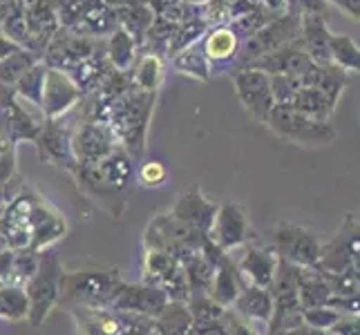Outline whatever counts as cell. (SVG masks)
Here are the masks:
<instances>
[{
    "mask_svg": "<svg viewBox=\"0 0 360 335\" xmlns=\"http://www.w3.org/2000/svg\"><path fill=\"white\" fill-rule=\"evenodd\" d=\"M184 3L188 7H193V9H200V7H204L208 3V0H184Z\"/></svg>",
    "mask_w": 360,
    "mask_h": 335,
    "instance_id": "cell-54",
    "label": "cell"
},
{
    "mask_svg": "<svg viewBox=\"0 0 360 335\" xmlns=\"http://www.w3.org/2000/svg\"><path fill=\"white\" fill-rule=\"evenodd\" d=\"M143 282L159 287L168 295V300L186 302L191 295V284L181 259L159 248H143Z\"/></svg>",
    "mask_w": 360,
    "mask_h": 335,
    "instance_id": "cell-9",
    "label": "cell"
},
{
    "mask_svg": "<svg viewBox=\"0 0 360 335\" xmlns=\"http://www.w3.org/2000/svg\"><path fill=\"white\" fill-rule=\"evenodd\" d=\"M204 237L206 235L202 230L177 219L172 213H159L148 221L141 242L143 248H159V251H168L184 259L186 255L200 251Z\"/></svg>",
    "mask_w": 360,
    "mask_h": 335,
    "instance_id": "cell-5",
    "label": "cell"
},
{
    "mask_svg": "<svg viewBox=\"0 0 360 335\" xmlns=\"http://www.w3.org/2000/svg\"><path fill=\"white\" fill-rule=\"evenodd\" d=\"M83 101V92L68 72L49 67L45 72L43 83V98H41V112L43 119H60L74 112L79 103Z\"/></svg>",
    "mask_w": 360,
    "mask_h": 335,
    "instance_id": "cell-17",
    "label": "cell"
},
{
    "mask_svg": "<svg viewBox=\"0 0 360 335\" xmlns=\"http://www.w3.org/2000/svg\"><path fill=\"white\" fill-rule=\"evenodd\" d=\"M130 74L134 88L146 92H159L161 85H164V74H166L164 56L155 52H141Z\"/></svg>",
    "mask_w": 360,
    "mask_h": 335,
    "instance_id": "cell-31",
    "label": "cell"
},
{
    "mask_svg": "<svg viewBox=\"0 0 360 335\" xmlns=\"http://www.w3.org/2000/svg\"><path fill=\"white\" fill-rule=\"evenodd\" d=\"M70 232L68 219L32 185L20 183L0 208V235L9 251H45Z\"/></svg>",
    "mask_w": 360,
    "mask_h": 335,
    "instance_id": "cell-1",
    "label": "cell"
},
{
    "mask_svg": "<svg viewBox=\"0 0 360 335\" xmlns=\"http://www.w3.org/2000/svg\"><path fill=\"white\" fill-rule=\"evenodd\" d=\"M41 56L27 47L16 49L14 54L0 58V88H14V83L27 72Z\"/></svg>",
    "mask_w": 360,
    "mask_h": 335,
    "instance_id": "cell-37",
    "label": "cell"
},
{
    "mask_svg": "<svg viewBox=\"0 0 360 335\" xmlns=\"http://www.w3.org/2000/svg\"><path fill=\"white\" fill-rule=\"evenodd\" d=\"M291 5L300 11H314V14H325L327 16V5L325 0H291Z\"/></svg>",
    "mask_w": 360,
    "mask_h": 335,
    "instance_id": "cell-49",
    "label": "cell"
},
{
    "mask_svg": "<svg viewBox=\"0 0 360 335\" xmlns=\"http://www.w3.org/2000/svg\"><path fill=\"white\" fill-rule=\"evenodd\" d=\"M269 81L276 103H289L295 92L304 88V81L297 74H269Z\"/></svg>",
    "mask_w": 360,
    "mask_h": 335,
    "instance_id": "cell-43",
    "label": "cell"
},
{
    "mask_svg": "<svg viewBox=\"0 0 360 335\" xmlns=\"http://www.w3.org/2000/svg\"><path fill=\"white\" fill-rule=\"evenodd\" d=\"M11 257H14V251H9V248L0 251V287L11 277Z\"/></svg>",
    "mask_w": 360,
    "mask_h": 335,
    "instance_id": "cell-50",
    "label": "cell"
},
{
    "mask_svg": "<svg viewBox=\"0 0 360 335\" xmlns=\"http://www.w3.org/2000/svg\"><path fill=\"white\" fill-rule=\"evenodd\" d=\"M45 72L47 65L39 58L36 63L22 74V77L14 83V94L22 101H27L36 107H41V98H43V83H45Z\"/></svg>",
    "mask_w": 360,
    "mask_h": 335,
    "instance_id": "cell-38",
    "label": "cell"
},
{
    "mask_svg": "<svg viewBox=\"0 0 360 335\" xmlns=\"http://www.w3.org/2000/svg\"><path fill=\"white\" fill-rule=\"evenodd\" d=\"M119 145L112 128L105 121L79 117L72 123V152L77 166H96Z\"/></svg>",
    "mask_w": 360,
    "mask_h": 335,
    "instance_id": "cell-8",
    "label": "cell"
},
{
    "mask_svg": "<svg viewBox=\"0 0 360 335\" xmlns=\"http://www.w3.org/2000/svg\"><path fill=\"white\" fill-rule=\"evenodd\" d=\"M101 5H103V0H56V14H58L60 27L74 29L79 22H83Z\"/></svg>",
    "mask_w": 360,
    "mask_h": 335,
    "instance_id": "cell-41",
    "label": "cell"
},
{
    "mask_svg": "<svg viewBox=\"0 0 360 335\" xmlns=\"http://www.w3.org/2000/svg\"><path fill=\"white\" fill-rule=\"evenodd\" d=\"M186 277H188L191 291H210V284H213L215 275V266L208 262L202 251H195L191 255H186L181 259Z\"/></svg>",
    "mask_w": 360,
    "mask_h": 335,
    "instance_id": "cell-39",
    "label": "cell"
},
{
    "mask_svg": "<svg viewBox=\"0 0 360 335\" xmlns=\"http://www.w3.org/2000/svg\"><path fill=\"white\" fill-rule=\"evenodd\" d=\"M63 262L60 257L45 248L39 253V266L36 272L25 284L30 295V317L27 322L32 327H41L43 322L52 315V311L58 306V291H60V275H63Z\"/></svg>",
    "mask_w": 360,
    "mask_h": 335,
    "instance_id": "cell-4",
    "label": "cell"
},
{
    "mask_svg": "<svg viewBox=\"0 0 360 335\" xmlns=\"http://www.w3.org/2000/svg\"><path fill=\"white\" fill-rule=\"evenodd\" d=\"M134 181H139L143 188H159L168 181V168L161 161H143V164L136 166V177Z\"/></svg>",
    "mask_w": 360,
    "mask_h": 335,
    "instance_id": "cell-45",
    "label": "cell"
},
{
    "mask_svg": "<svg viewBox=\"0 0 360 335\" xmlns=\"http://www.w3.org/2000/svg\"><path fill=\"white\" fill-rule=\"evenodd\" d=\"M233 83H235V92H238L242 105L246 112L251 114L255 121L264 123L269 112L276 105V98L271 92V81L269 74L259 67H235L233 70Z\"/></svg>",
    "mask_w": 360,
    "mask_h": 335,
    "instance_id": "cell-11",
    "label": "cell"
},
{
    "mask_svg": "<svg viewBox=\"0 0 360 335\" xmlns=\"http://www.w3.org/2000/svg\"><path fill=\"white\" fill-rule=\"evenodd\" d=\"M5 248H7L5 246V239H3V235H0V251H5Z\"/></svg>",
    "mask_w": 360,
    "mask_h": 335,
    "instance_id": "cell-55",
    "label": "cell"
},
{
    "mask_svg": "<svg viewBox=\"0 0 360 335\" xmlns=\"http://www.w3.org/2000/svg\"><path fill=\"white\" fill-rule=\"evenodd\" d=\"M217 208H219V204L206 199V195L202 192V188L195 183V185H191L188 190H184L177 197L175 204H172V208H170V213L175 215L177 219L191 223L193 228L208 235L210 226H213V221H215Z\"/></svg>",
    "mask_w": 360,
    "mask_h": 335,
    "instance_id": "cell-22",
    "label": "cell"
},
{
    "mask_svg": "<svg viewBox=\"0 0 360 335\" xmlns=\"http://www.w3.org/2000/svg\"><path fill=\"white\" fill-rule=\"evenodd\" d=\"M7 136L0 132V208L22 183L18 175V152Z\"/></svg>",
    "mask_w": 360,
    "mask_h": 335,
    "instance_id": "cell-33",
    "label": "cell"
},
{
    "mask_svg": "<svg viewBox=\"0 0 360 335\" xmlns=\"http://www.w3.org/2000/svg\"><path fill=\"white\" fill-rule=\"evenodd\" d=\"M101 43L103 41H98V39H90V36L58 27V32L52 36V41L43 49L41 60L49 67L70 72L72 67H77L81 60L88 58Z\"/></svg>",
    "mask_w": 360,
    "mask_h": 335,
    "instance_id": "cell-14",
    "label": "cell"
},
{
    "mask_svg": "<svg viewBox=\"0 0 360 335\" xmlns=\"http://www.w3.org/2000/svg\"><path fill=\"white\" fill-rule=\"evenodd\" d=\"M157 94L159 92H146L132 85L126 94L110 103L108 126L112 128L119 145L126 147L134 161L146 155L148 130H150L153 112L157 105Z\"/></svg>",
    "mask_w": 360,
    "mask_h": 335,
    "instance_id": "cell-2",
    "label": "cell"
},
{
    "mask_svg": "<svg viewBox=\"0 0 360 335\" xmlns=\"http://www.w3.org/2000/svg\"><path fill=\"white\" fill-rule=\"evenodd\" d=\"M193 313L186 302L168 300L161 313L155 317L157 335H188L193 329Z\"/></svg>",
    "mask_w": 360,
    "mask_h": 335,
    "instance_id": "cell-32",
    "label": "cell"
},
{
    "mask_svg": "<svg viewBox=\"0 0 360 335\" xmlns=\"http://www.w3.org/2000/svg\"><path fill=\"white\" fill-rule=\"evenodd\" d=\"M329 52L331 60L345 72H360V47L345 34L329 32Z\"/></svg>",
    "mask_w": 360,
    "mask_h": 335,
    "instance_id": "cell-40",
    "label": "cell"
},
{
    "mask_svg": "<svg viewBox=\"0 0 360 335\" xmlns=\"http://www.w3.org/2000/svg\"><path fill=\"white\" fill-rule=\"evenodd\" d=\"M193 335H226L224 327H221V320H208V322H195L193 329H191Z\"/></svg>",
    "mask_w": 360,
    "mask_h": 335,
    "instance_id": "cell-48",
    "label": "cell"
},
{
    "mask_svg": "<svg viewBox=\"0 0 360 335\" xmlns=\"http://www.w3.org/2000/svg\"><path fill=\"white\" fill-rule=\"evenodd\" d=\"M300 16H302V11L291 5L287 14L269 20L262 29H257L255 34L248 36V39H244L235 67H244L251 63V60L273 52V49H280L297 39H302Z\"/></svg>",
    "mask_w": 360,
    "mask_h": 335,
    "instance_id": "cell-7",
    "label": "cell"
},
{
    "mask_svg": "<svg viewBox=\"0 0 360 335\" xmlns=\"http://www.w3.org/2000/svg\"><path fill=\"white\" fill-rule=\"evenodd\" d=\"M273 248L280 257L297 266H316L322 253V246L311 230L287 221L278 223L273 230Z\"/></svg>",
    "mask_w": 360,
    "mask_h": 335,
    "instance_id": "cell-16",
    "label": "cell"
},
{
    "mask_svg": "<svg viewBox=\"0 0 360 335\" xmlns=\"http://www.w3.org/2000/svg\"><path fill=\"white\" fill-rule=\"evenodd\" d=\"M34 143L43 164L56 166L70 172V175L77 168V159L72 152V123L68 121V117L43 119V128Z\"/></svg>",
    "mask_w": 360,
    "mask_h": 335,
    "instance_id": "cell-10",
    "label": "cell"
},
{
    "mask_svg": "<svg viewBox=\"0 0 360 335\" xmlns=\"http://www.w3.org/2000/svg\"><path fill=\"white\" fill-rule=\"evenodd\" d=\"M103 49H105V56L110 60V65H112L115 70H123V72H130L132 65L136 63V58H139V54H141L139 41H136L134 36L123 27H117L112 34L105 36Z\"/></svg>",
    "mask_w": 360,
    "mask_h": 335,
    "instance_id": "cell-27",
    "label": "cell"
},
{
    "mask_svg": "<svg viewBox=\"0 0 360 335\" xmlns=\"http://www.w3.org/2000/svg\"><path fill=\"white\" fill-rule=\"evenodd\" d=\"M248 65L264 70L266 74H297V77H304L318 63L307 54V49L302 47V39H297L289 45L273 49V52L251 60Z\"/></svg>",
    "mask_w": 360,
    "mask_h": 335,
    "instance_id": "cell-21",
    "label": "cell"
},
{
    "mask_svg": "<svg viewBox=\"0 0 360 335\" xmlns=\"http://www.w3.org/2000/svg\"><path fill=\"white\" fill-rule=\"evenodd\" d=\"M136 3H146V0H103V5H108L110 9H121V7H128V5H136Z\"/></svg>",
    "mask_w": 360,
    "mask_h": 335,
    "instance_id": "cell-53",
    "label": "cell"
},
{
    "mask_svg": "<svg viewBox=\"0 0 360 335\" xmlns=\"http://www.w3.org/2000/svg\"><path fill=\"white\" fill-rule=\"evenodd\" d=\"M208 237L219 248H224L226 253L235 251V248H240L246 242H251L253 228H251V221L246 217L244 206L235 204V202L221 204L217 208L213 226L208 230Z\"/></svg>",
    "mask_w": 360,
    "mask_h": 335,
    "instance_id": "cell-19",
    "label": "cell"
},
{
    "mask_svg": "<svg viewBox=\"0 0 360 335\" xmlns=\"http://www.w3.org/2000/svg\"><path fill=\"white\" fill-rule=\"evenodd\" d=\"M302 27V47L318 65L333 63L329 52V29L325 14H314V11H302L300 16Z\"/></svg>",
    "mask_w": 360,
    "mask_h": 335,
    "instance_id": "cell-24",
    "label": "cell"
},
{
    "mask_svg": "<svg viewBox=\"0 0 360 335\" xmlns=\"http://www.w3.org/2000/svg\"><path fill=\"white\" fill-rule=\"evenodd\" d=\"M112 70L110 65V60L105 56V49H103V43L98 45L94 52L81 60L77 67H72L68 74L74 79V83L79 85V90L83 92V96H90L98 90V85L103 83V79L108 77V72Z\"/></svg>",
    "mask_w": 360,
    "mask_h": 335,
    "instance_id": "cell-26",
    "label": "cell"
},
{
    "mask_svg": "<svg viewBox=\"0 0 360 335\" xmlns=\"http://www.w3.org/2000/svg\"><path fill=\"white\" fill-rule=\"evenodd\" d=\"M333 5H338L345 14H349L360 20V0H331Z\"/></svg>",
    "mask_w": 360,
    "mask_h": 335,
    "instance_id": "cell-51",
    "label": "cell"
},
{
    "mask_svg": "<svg viewBox=\"0 0 360 335\" xmlns=\"http://www.w3.org/2000/svg\"><path fill=\"white\" fill-rule=\"evenodd\" d=\"M121 324V335H153L155 333V317L141 313H123L115 311Z\"/></svg>",
    "mask_w": 360,
    "mask_h": 335,
    "instance_id": "cell-47",
    "label": "cell"
},
{
    "mask_svg": "<svg viewBox=\"0 0 360 335\" xmlns=\"http://www.w3.org/2000/svg\"><path fill=\"white\" fill-rule=\"evenodd\" d=\"M65 313L72 315L77 333L81 335H121L119 317L112 308L105 306H68Z\"/></svg>",
    "mask_w": 360,
    "mask_h": 335,
    "instance_id": "cell-23",
    "label": "cell"
},
{
    "mask_svg": "<svg viewBox=\"0 0 360 335\" xmlns=\"http://www.w3.org/2000/svg\"><path fill=\"white\" fill-rule=\"evenodd\" d=\"M229 255L233 257L235 268H238L244 284H255V287L271 289L273 277H276V270H278V259H280L276 248L246 242L240 248L231 251Z\"/></svg>",
    "mask_w": 360,
    "mask_h": 335,
    "instance_id": "cell-13",
    "label": "cell"
},
{
    "mask_svg": "<svg viewBox=\"0 0 360 335\" xmlns=\"http://www.w3.org/2000/svg\"><path fill=\"white\" fill-rule=\"evenodd\" d=\"M30 317V295L22 284L7 282L0 287V320L22 322Z\"/></svg>",
    "mask_w": 360,
    "mask_h": 335,
    "instance_id": "cell-36",
    "label": "cell"
},
{
    "mask_svg": "<svg viewBox=\"0 0 360 335\" xmlns=\"http://www.w3.org/2000/svg\"><path fill=\"white\" fill-rule=\"evenodd\" d=\"M115 16H117L119 27L130 32L134 39L139 41V47H141L143 36H146L148 27L153 25L157 14H155V9L150 5V0H146V3H136V5H128V7L115 9Z\"/></svg>",
    "mask_w": 360,
    "mask_h": 335,
    "instance_id": "cell-35",
    "label": "cell"
},
{
    "mask_svg": "<svg viewBox=\"0 0 360 335\" xmlns=\"http://www.w3.org/2000/svg\"><path fill=\"white\" fill-rule=\"evenodd\" d=\"M244 43V36L235 25H219V27H208L206 34L202 36V49L206 58L210 60L213 74L235 70L238 63L240 47Z\"/></svg>",
    "mask_w": 360,
    "mask_h": 335,
    "instance_id": "cell-20",
    "label": "cell"
},
{
    "mask_svg": "<svg viewBox=\"0 0 360 335\" xmlns=\"http://www.w3.org/2000/svg\"><path fill=\"white\" fill-rule=\"evenodd\" d=\"M72 177L85 199L105 210L110 217L121 219V215L126 213V190L115 188L101 175L98 166H77L72 170Z\"/></svg>",
    "mask_w": 360,
    "mask_h": 335,
    "instance_id": "cell-12",
    "label": "cell"
},
{
    "mask_svg": "<svg viewBox=\"0 0 360 335\" xmlns=\"http://www.w3.org/2000/svg\"><path fill=\"white\" fill-rule=\"evenodd\" d=\"M96 166H98V170H101V175L119 190L128 192V188L134 183L136 164H134V157L123 145H117L115 150Z\"/></svg>",
    "mask_w": 360,
    "mask_h": 335,
    "instance_id": "cell-28",
    "label": "cell"
},
{
    "mask_svg": "<svg viewBox=\"0 0 360 335\" xmlns=\"http://www.w3.org/2000/svg\"><path fill=\"white\" fill-rule=\"evenodd\" d=\"M240 315L251 320L253 324H262L269 329V322L273 315V295L269 289L255 287V284H244L240 295L231 304Z\"/></svg>",
    "mask_w": 360,
    "mask_h": 335,
    "instance_id": "cell-25",
    "label": "cell"
},
{
    "mask_svg": "<svg viewBox=\"0 0 360 335\" xmlns=\"http://www.w3.org/2000/svg\"><path fill=\"white\" fill-rule=\"evenodd\" d=\"M170 60H172L175 72L184 74V77H188L193 81L208 83L210 77H213V67H210V60L206 58L204 49H202V41L179 49L177 54L170 56Z\"/></svg>",
    "mask_w": 360,
    "mask_h": 335,
    "instance_id": "cell-30",
    "label": "cell"
},
{
    "mask_svg": "<svg viewBox=\"0 0 360 335\" xmlns=\"http://www.w3.org/2000/svg\"><path fill=\"white\" fill-rule=\"evenodd\" d=\"M266 126L278 136L302 145H327L336 139V130L329 121H318L287 103H276L266 117Z\"/></svg>",
    "mask_w": 360,
    "mask_h": 335,
    "instance_id": "cell-6",
    "label": "cell"
},
{
    "mask_svg": "<svg viewBox=\"0 0 360 335\" xmlns=\"http://www.w3.org/2000/svg\"><path fill=\"white\" fill-rule=\"evenodd\" d=\"M43 128V119L39 121L32 117V112L22 105V98H18L11 88H0V132L7 139L18 143H34Z\"/></svg>",
    "mask_w": 360,
    "mask_h": 335,
    "instance_id": "cell-15",
    "label": "cell"
},
{
    "mask_svg": "<svg viewBox=\"0 0 360 335\" xmlns=\"http://www.w3.org/2000/svg\"><path fill=\"white\" fill-rule=\"evenodd\" d=\"M340 317V311L331 306H311V308H302V320L304 327H314V331H331V327L336 324Z\"/></svg>",
    "mask_w": 360,
    "mask_h": 335,
    "instance_id": "cell-46",
    "label": "cell"
},
{
    "mask_svg": "<svg viewBox=\"0 0 360 335\" xmlns=\"http://www.w3.org/2000/svg\"><path fill=\"white\" fill-rule=\"evenodd\" d=\"M186 304H188L191 313H193V320L195 322H208V320H219L221 313H224V306L217 304L213 297H210L208 291H191L188 300H186ZM193 322V324H195Z\"/></svg>",
    "mask_w": 360,
    "mask_h": 335,
    "instance_id": "cell-42",
    "label": "cell"
},
{
    "mask_svg": "<svg viewBox=\"0 0 360 335\" xmlns=\"http://www.w3.org/2000/svg\"><path fill=\"white\" fill-rule=\"evenodd\" d=\"M22 45H18L16 41H11L7 34H3L0 32V58H5V56H9V54H14L16 49H20Z\"/></svg>",
    "mask_w": 360,
    "mask_h": 335,
    "instance_id": "cell-52",
    "label": "cell"
},
{
    "mask_svg": "<svg viewBox=\"0 0 360 335\" xmlns=\"http://www.w3.org/2000/svg\"><path fill=\"white\" fill-rule=\"evenodd\" d=\"M287 105H291L297 112H302L307 117H314L318 121H329L333 110H336V103H333L322 90L311 88V85H304V88L297 90Z\"/></svg>",
    "mask_w": 360,
    "mask_h": 335,
    "instance_id": "cell-34",
    "label": "cell"
},
{
    "mask_svg": "<svg viewBox=\"0 0 360 335\" xmlns=\"http://www.w3.org/2000/svg\"><path fill=\"white\" fill-rule=\"evenodd\" d=\"M166 302H168V295L159 287H155V284L121 280L108 308L123 311V313H141L148 317H157L161 313V308L166 306Z\"/></svg>",
    "mask_w": 360,
    "mask_h": 335,
    "instance_id": "cell-18",
    "label": "cell"
},
{
    "mask_svg": "<svg viewBox=\"0 0 360 335\" xmlns=\"http://www.w3.org/2000/svg\"><path fill=\"white\" fill-rule=\"evenodd\" d=\"M121 284L117 268H81L63 270L60 275L58 306H110V300Z\"/></svg>",
    "mask_w": 360,
    "mask_h": 335,
    "instance_id": "cell-3",
    "label": "cell"
},
{
    "mask_svg": "<svg viewBox=\"0 0 360 335\" xmlns=\"http://www.w3.org/2000/svg\"><path fill=\"white\" fill-rule=\"evenodd\" d=\"M244 287V282L240 277L238 268H235V262L233 257L229 255L226 259H221V262L215 266V275H213V284H210V297L221 304V306H231L235 302V297L240 295Z\"/></svg>",
    "mask_w": 360,
    "mask_h": 335,
    "instance_id": "cell-29",
    "label": "cell"
},
{
    "mask_svg": "<svg viewBox=\"0 0 360 335\" xmlns=\"http://www.w3.org/2000/svg\"><path fill=\"white\" fill-rule=\"evenodd\" d=\"M39 253H36V251H14V257H11V277H9V282L22 284V287H25V284L30 282V277L36 272V266H39Z\"/></svg>",
    "mask_w": 360,
    "mask_h": 335,
    "instance_id": "cell-44",
    "label": "cell"
}]
</instances>
